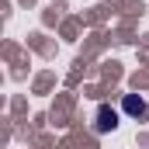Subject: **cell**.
<instances>
[{
    "instance_id": "obj_1",
    "label": "cell",
    "mask_w": 149,
    "mask_h": 149,
    "mask_svg": "<svg viewBox=\"0 0 149 149\" xmlns=\"http://www.w3.org/2000/svg\"><path fill=\"white\" fill-rule=\"evenodd\" d=\"M114 128H118V111H114L111 104H101L97 114H94V132L104 135V132H114Z\"/></svg>"
},
{
    "instance_id": "obj_2",
    "label": "cell",
    "mask_w": 149,
    "mask_h": 149,
    "mask_svg": "<svg viewBox=\"0 0 149 149\" xmlns=\"http://www.w3.org/2000/svg\"><path fill=\"white\" fill-rule=\"evenodd\" d=\"M125 111H128V114H135V118H149V104L142 101V97L128 94V97H125Z\"/></svg>"
}]
</instances>
